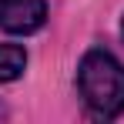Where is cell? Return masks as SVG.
I'll return each mask as SVG.
<instances>
[{
    "mask_svg": "<svg viewBox=\"0 0 124 124\" xmlns=\"http://www.w3.org/2000/svg\"><path fill=\"white\" fill-rule=\"evenodd\" d=\"M77 91L94 117H117L124 111V64L111 50L91 47L77 64Z\"/></svg>",
    "mask_w": 124,
    "mask_h": 124,
    "instance_id": "1",
    "label": "cell"
},
{
    "mask_svg": "<svg viewBox=\"0 0 124 124\" xmlns=\"http://www.w3.org/2000/svg\"><path fill=\"white\" fill-rule=\"evenodd\" d=\"M47 20V0H0V30L7 34H37Z\"/></svg>",
    "mask_w": 124,
    "mask_h": 124,
    "instance_id": "2",
    "label": "cell"
},
{
    "mask_svg": "<svg viewBox=\"0 0 124 124\" xmlns=\"http://www.w3.org/2000/svg\"><path fill=\"white\" fill-rule=\"evenodd\" d=\"M27 67V50L17 44H0V84L17 81Z\"/></svg>",
    "mask_w": 124,
    "mask_h": 124,
    "instance_id": "3",
    "label": "cell"
},
{
    "mask_svg": "<svg viewBox=\"0 0 124 124\" xmlns=\"http://www.w3.org/2000/svg\"><path fill=\"white\" fill-rule=\"evenodd\" d=\"M0 117H7V107H3V104H0Z\"/></svg>",
    "mask_w": 124,
    "mask_h": 124,
    "instance_id": "4",
    "label": "cell"
},
{
    "mask_svg": "<svg viewBox=\"0 0 124 124\" xmlns=\"http://www.w3.org/2000/svg\"><path fill=\"white\" fill-rule=\"evenodd\" d=\"M121 37H124V20H121Z\"/></svg>",
    "mask_w": 124,
    "mask_h": 124,
    "instance_id": "5",
    "label": "cell"
}]
</instances>
